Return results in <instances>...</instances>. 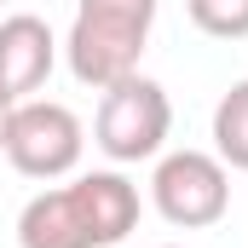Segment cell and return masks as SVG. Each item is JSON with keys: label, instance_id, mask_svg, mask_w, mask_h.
<instances>
[{"label": "cell", "instance_id": "ba28073f", "mask_svg": "<svg viewBox=\"0 0 248 248\" xmlns=\"http://www.w3.org/2000/svg\"><path fill=\"white\" fill-rule=\"evenodd\" d=\"M214 156L225 168H243L248 173V81H237L214 104Z\"/></svg>", "mask_w": 248, "mask_h": 248}, {"label": "cell", "instance_id": "6da1fadb", "mask_svg": "<svg viewBox=\"0 0 248 248\" xmlns=\"http://www.w3.org/2000/svg\"><path fill=\"white\" fill-rule=\"evenodd\" d=\"M156 6L162 0H81L75 23H69V41H63L69 75L81 87H98V93L127 81V75H139Z\"/></svg>", "mask_w": 248, "mask_h": 248}, {"label": "cell", "instance_id": "8fae6325", "mask_svg": "<svg viewBox=\"0 0 248 248\" xmlns=\"http://www.w3.org/2000/svg\"><path fill=\"white\" fill-rule=\"evenodd\" d=\"M162 248H179V243H162Z\"/></svg>", "mask_w": 248, "mask_h": 248}, {"label": "cell", "instance_id": "277c9868", "mask_svg": "<svg viewBox=\"0 0 248 248\" xmlns=\"http://www.w3.org/2000/svg\"><path fill=\"white\" fill-rule=\"evenodd\" d=\"M150 202L168 225L179 231H202V225H219L225 208H231V173L219 156L208 150H173L156 162L150 173Z\"/></svg>", "mask_w": 248, "mask_h": 248}, {"label": "cell", "instance_id": "7a4b0ae2", "mask_svg": "<svg viewBox=\"0 0 248 248\" xmlns=\"http://www.w3.org/2000/svg\"><path fill=\"white\" fill-rule=\"evenodd\" d=\"M93 133H98L93 144L110 162H150V156H162V144L173 133V104L150 75H127L116 87H104Z\"/></svg>", "mask_w": 248, "mask_h": 248}, {"label": "cell", "instance_id": "3957f363", "mask_svg": "<svg viewBox=\"0 0 248 248\" xmlns=\"http://www.w3.org/2000/svg\"><path fill=\"white\" fill-rule=\"evenodd\" d=\"M87 150V133H81V116L69 104H52V98H17L12 110V127H6V162L23 173V179H63L75 173Z\"/></svg>", "mask_w": 248, "mask_h": 248}, {"label": "cell", "instance_id": "5b68a950", "mask_svg": "<svg viewBox=\"0 0 248 248\" xmlns=\"http://www.w3.org/2000/svg\"><path fill=\"white\" fill-rule=\"evenodd\" d=\"M52 63H58V41H52L46 17H35V12L0 17V87L12 98L41 93L46 75H52Z\"/></svg>", "mask_w": 248, "mask_h": 248}, {"label": "cell", "instance_id": "9c48e42d", "mask_svg": "<svg viewBox=\"0 0 248 248\" xmlns=\"http://www.w3.org/2000/svg\"><path fill=\"white\" fill-rule=\"evenodd\" d=\"M185 12L214 41H248V0H185Z\"/></svg>", "mask_w": 248, "mask_h": 248}, {"label": "cell", "instance_id": "52a82bcc", "mask_svg": "<svg viewBox=\"0 0 248 248\" xmlns=\"http://www.w3.org/2000/svg\"><path fill=\"white\" fill-rule=\"evenodd\" d=\"M17 248H93L69 185H46L41 196L23 202V214H17Z\"/></svg>", "mask_w": 248, "mask_h": 248}, {"label": "cell", "instance_id": "30bf717a", "mask_svg": "<svg viewBox=\"0 0 248 248\" xmlns=\"http://www.w3.org/2000/svg\"><path fill=\"white\" fill-rule=\"evenodd\" d=\"M12 110H17V98L0 87V150H6V127H12Z\"/></svg>", "mask_w": 248, "mask_h": 248}, {"label": "cell", "instance_id": "8992f818", "mask_svg": "<svg viewBox=\"0 0 248 248\" xmlns=\"http://www.w3.org/2000/svg\"><path fill=\"white\" fill-rule=\"evenodd\" d=\"M69 190H75V208H81V225H87L93 248L127 243V231L139 225V185H133L127 173H116V168L81 173Z\"/></svg>", "mask_w": 248, "mask_h": 248}]
</instances>
